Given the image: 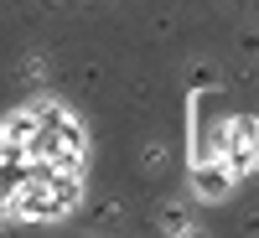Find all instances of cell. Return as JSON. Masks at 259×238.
<instances>
[{"mask_svg": "<svg viewBox=\"0 0 259 238\" xmlns=\"http://www.w3.org/2000/svg\"><path fill=\"white\" fill-rule=\"evenodd\" d=\"M62 212H68V207L57 202L52 181H36V176H31L26 186L16 192V218H21V223H52V218H62Z\"/></svg>", "mask_w": 259, "mask_h": 238, "instance_id": "6da1fadb", "label": "cell"}, {"mask_svg": "<svg viewBox=\"0 0 259 238\" xmlns=\"http://www.w3.org/2000/svg\"><path fill=\"white\" fill-rule=\"evenodd\" d=\"M0 129H6L11 156H26V150H31V140H36V114H31V109H21V114H11Z\"/></svg>", "mask_w": 259, "mask_h": 238, "instance_id": "3957f363", "label": "cell"}, {"mask_svg": "<svg viewBox=\"0 0 259 238\" xmlns=\"http://www.w3.org/2000/svg\"><path fill=\"white\" fill-rule=\"evenodd\" d=\"M233 171H228V161L223 156H207V161H197L192 166V186H197V197H207V202H218V197H228L233 192Z\"/></svg>", "mask_w": 259, "mask_h": 238, "instance_id": "7a4b0ae2", "label": "cell"}, {"mask_svg": "<svg viewBox=\"0 0 259 238\" xmlns=\"http://www.w3.org/2000/svg\"><path fill=\"white\" fill-rule=\"evenodd\" d=\"M0 218H16V186L0 181Z\"/></svg>", "mask_w": 259, "mask_h": 238, "instance_id": "277c9868", "label": "cell"}, {"mask_svg": "<svg viewBox=\"0 0 259 238\" xmlns=\"http://www.w3.org/2000/svg\"><path fill=\"white\" fill-rule=\"evenodd\" d=\"M11 156V145H6V129H0V161H6Z\"/></svg>", "mask_w": 259, "mask_h": 238, "instance_id": "5b68a950", "label": "cell"}]
</instances>
